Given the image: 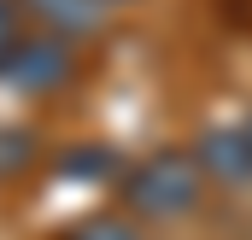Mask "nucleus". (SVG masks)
<instances>
[{
  "label": "nucleus",
  "mask_w": 252,
  "mask_h": 240,
  "mask_svg": "<svg viewBox=\"0 0 252 240\" xmlns=\"http://www.w3.org/2000/svg\"><path fill=\"white\" fill-rule=\"evenodd\" d=\"M205 187H211V176H205L193 147H158L124 170L118 205L141 223H182L205 205Z\"/></svg>",
  "instance_id": "1"
},
{
  "label": "nucleus",
  "mask_w": 252,
  "mask_h": 240,
  "mask_svg": "<svg viewBox=\"0 0 252 240\" xmlns=\"http://www.w3.org/2000/svg\"><path fill=\"white\" fill-rule=\"evenodd\" d=\"M24 18H35L47 35H64V41H82V35H100V0H18Z\"/></svg>",
  "instance_id": "4"
},
{
  "label": "nucleus",
  "mask_w": 252,
  "mask_h": 240,
  "mask_svg": "<svg viewBox=\"0 0 252 240\" xmlns=\"http://www.w3.org/2000/svg\"><path fill=\"white\" fill-rule=\"evenodd\" d=\"M193 152H199V164H205L211 181H223V187H252V112L235 118V123L205 129Z\"/></svg>",
  "instance_id": "3"
},
{
  "label": "nucleus",
  "mask_w": 252,
  "mask_h": 240,
  "mask_svg": "<svg viewBox=\"0 0 252 240\" xmlns=\"http://www.w3.org/2000/svg\"><path fill=\"white\" fill-rule=\"evenodd\" d=\"M59 240H147V223L129 217L124 205H118V211H88V217H76L70 229H59Z\"/></svg>",
  "instance_id": "5"
},
{
  "label": "nucleus",
  "mask_w": 252,
  "mask_h": 240,
  "mask_svg": "<svg viewBox=\"0 0 252 240\" xmlns=\"http://www.w3.org/2000/svg\"><path fill=\"white\" fill-rule=\"evenodd\" d=\"M18 41H24V6L18 0H0V64L12 59Z\"/></svg>",
  "instance_id": "6"
},
{
  "label": "nucleus",
  "mask_w": 252,
  "mask_h": 240,
  "mask_svg": "<svg viewBox=\"0 0 252 240\" xmlns=\"http://www.w3.org/2000/svg\"><path fill=\"white\" fill-rule=\"evenodd\" d=\"M70 76H76V53H70L64 35H47V30L24 35L12 47V59L0 64V82L18 88V94H59Z\"/></svg>",
  "instance_id": "2"
},
{
  "label": "nucleus",
  "mask_w": 252,
  "mask_h": 240,
  "mask_svg": "<svg viewBox=\"0 0 252 240\" xmlns=\"http://www.w3.org/2000/svg\"><path fill=\"white\" fill-rule=\"evenodd\" d=\"M229 12H235L241 24H252V0H229Z\"/></svg>",
  "instance_id": "7"
}]
</instances>
